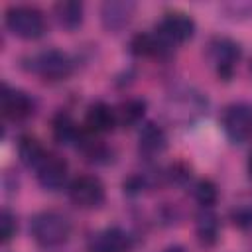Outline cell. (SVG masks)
I'll use <instances>...</instances> for the list:
<instances>
[{"instance_id": "3", "label": "cell", "mask_w": 252, "mask_h": 252, "mask_svg": "<svg viewBox=\"0 0 252 252\" xmlns=\"http://www.w3.org/2000/svg\"><path fill=\"white\" fill-rule=\"evenodd\" d=\"M158 37L171 49L175 45H181L189 41L195 33V22L185 12H165L161 20L158 22L156 30Z\"/></svg>"}, {"instance_id": "10", "label": "cell", "mask_w": 252, "mask_h": 252, "mask_svg": "<svg viewBox=\"0 0 252 252\" xmlns=\"http://www.w3.org/2000/svg\"><path fill=\"white\" fill-rule=\"evenodd\" d=\"M67 161L55 154H47L45 159L39 163V167L35 169V175H37V181L43 189L47 191H57L65 185L67 181Z\"/></svg>"}, {"instance_id": "4", "label": "cell", "mask_w": 252, "mask_h": 252, "mask_svg": "<svg viewBox=\"0 0 252 252\" xmlns=\"http://www.w3.org/2000/svg\"><path fill=\"white\" fill-rule=\"evenodd\" d=\"M73 59L61 49H45L32 59V71L49 83L65 81L73 73Z\"/></svg>"}, {"instance_id": "13", "label": "cell", "mask_w": 252, "mask_h": 252, "mask_svg": "<svg viewBox=\"0 0 252 252\" xmlns=\"http://www.w3.org/2000/svg\"><path fill=\"white\" fill-rule=\"evenodd\" d=\"M138 148L144 156L148 158H154V156H159L165 148H167V136L163 132L161 126L154 124V122H148L142 130H140V136H138Z\"/></svg>"}, {"instance_id": "9", "label": "cell", "mask_w": 252, "mask_h": 252, "mask_svg": "<svg viewBox=\"0 0 252 252\" xmlns=\"http://www.w3.org/2000/svg\"><path fill=\"white\" fill-rule=\"evenodd\" d=\"M0 106H2L4 118L12 122H22L33 114V100L30 98V94L18 89H10L8 85H4L2 89Z\"/></svg>"}, {"instance_id": "2", "label": "cell", "mask_w": 252, "mask_h": 252, "mask_svg": "<svg viewBox=\"0 0 252 252\" xmlns=\"http://www.w3.org/2000/svg\"><path fill=\"white\" fill-rule=\"evenodd\" d=\"M6 28L20 39H37L45 32V16L30 4L10 6L6 10Z\"/></svg>"}, {"instance_id": "18", "label": "cell", "mask_w": 252, "mask_h": 252, "mask_svg": "<svg viewBox=\"0 0 252 252\" xmlns=\"http://www.w3.org/2000/svg\"><path fill=\"white\" fill-rule=\"evenodd\" d=\"M18 156H20V159H22V163L26 167L37 169L39 163L45 159L47 152H45V148L41 146V142L35 136L26 134V136H22L18 140Z\"/></svg>"}, {"instance_id": "24", "label": "cell", "mask_w": 252, "mask_h": 252, "mask_svg": "<svg viewBox=\"0 0 252 252\" xmlns=\"http://www.w3.org/2000/svg\"><path fill=\"white\" fill-rule=\"evenodd\" d=\"M248 175L252 177V154H250V158H248Z\"/></svg>"}, {"instance_id": "6", "label": "cell", "mask_w": 252, "mask_h": 252, "mask_svg": "<svg viewBox=\"0 0 252 252\" xmlns=\"http://www.w3.org/2000/svg\"><path fill=\"white\" fill-rule=\"evenodd\" d=\"M240 55H242L240 45L230 37H215L209 43V59H211L217 75L224 81H228L234 75Z\"/></svg>"}, {"instance_id": "14", "label": "cell", "mask_w": 252, "mask_h": 252, "mask_svg": "<svg viewBox=\"0 0 252 252\" xmlns=\"http://www.w3.org/2000/svg\"><path fill=\"white\" fill-rule=\"evenodd\" d=\"M195 232H197V240H199L201 246H205V248L215 246L219 242V236H220V220H219V217L211 209H203L197 215Z\"/></svg>"}, {"instance_id": "12", "label": "cell", "mask_w": 252, "mask_h": 252, "mask_svg": "<svg viewBox=\"0 0 252 252\" xmlns=\"http://www.w3.org/2000/svg\"><path fill=\"white\" fill-rule=\"evenodd\" d=\"M118 124L116 120V108H112L110 104L96 100L93 104H89L87 114H85V130L94 134V136H102L114 130V126Z\"/></svg>"}, {"instance_id": "11", "label": "cell", "mask_w": 252, "mask_h": 252, "mask_svg": "<svg viewBox=\"0 0 252 252\" xmlns=\"http://www.w3.org/2000/svg\"><path fill=\"white\" fill-rule=\"evenodd\" d=\"M136 12V2L130 0H108L100 6V22L106 32H118L128 26Z\"/></svg>"}, {"instance_id": "15", "label": "cell", "mask_w": 252, "mask_h": 252, "mask_svg": "<svg viewBox=\"0 0 252 252\" xmlns=\"http://www.w3.org/2000/svg\"><path fill=\"white\" fill-rule=\"evenodd\" d=\"M83 14H85V8L77 0H61L53 6L55 22L59 24V28L67 32H75L83 24Z\"/></svg>"}, {"instance_id": "20", "label": "cell", "mask_w": 252, "mask_h": 252, "mask_svg": "<svg viewBox=\"0 0 252 252\" xmlns=\"http://www.w3.org/2000/svg\"><path fill=\"white\" fill-rule=\"evenodd\" d=\"M193 199L203 207V209H211L217 199H219V189L211 179H199L193 185Z\"/></svg>"}, {"instance_id": "22", "label": "cell", "mask_w": 252, "mask_h": 252, "mask_svg": "<svg viewBox=\"0 0 252 252\" xmlns=\"http://www.w3.org/2000/svg\"><path fill=\"white\" fill-rule=\"evenodd\" d=\"M230 217H232V222L238 228H252V207L238 205L230 211Z\"/></svg>"}, {"instance_id": "16", "label": "cell", "mask_w": 252, "mask_h": 252, "mask_svg": "<svg viewBox=\"0 0 252 252\" xmlns=\"http://www.w3.org/2000/svg\"><path fill=\"white\" fill-rule=\"evenodd\" d=\"M130 53L136 57H159L169 51V47L158 37V33H136L128 45Z\"/></svg>"}, {"instance_id": "7", "label": "cell", "mask_w": 252, "mask_h": 252, "mask_svg": "<svg viewBox=\"0 0 252 252\" xmlns=\"http://www.w3.org/2000/svg\"><path fill=\"white\" fill-rule=\"evenodd\" d=\"M106 191L96 175H79L69 185V199L79 209H96L104 203Z\"/></svg>"}, {"instance_id": "19", "label": "cell", "mask_w": 252, "mask_h": 252, "mask_svg": "<svg viewBox=\"0 0 252 252\" xmlns=\"http://www.w3.org/2000/svg\"><path fill=\"white\" fill-rule=\"evenodd\" d=\"M146 114V100L144 98H126L116 108V120L120 126H136Z\"/></svg>"}, {"instance_id": "23", "label": "cell", "mask_w": 252, "mask_h": 252, "mask_svg": "<svg viewBox=\"0 0 252 252\" xmlns=\"http://www.w3.org/2000/svg\"><path fill=\"white\" fill-rule=\"evenodd\" d=\"M161 252H187L183 246H179V244H173V246H167V248H163Z\"/></svg>"}, {"instance_id": "1", "label": "cell", "mask_w": 252, "mask_h": 252, "mask_svg": "<svg viewBox=\"0 0 252 252\" xmlns=\"http://www.w3.org/2000/svg\"><path fill=\"white\" fill-rule=\"evenodd\" d=\"M32 236L43 248L61 246L71 234L69 219L59 211H41L32 219Z\"/></svg>"}, {"instance_id": "21", "label": "cell", "mask_w": 252, "mask_h": 252, "mask_svg": "<svg viewBox=\"0 0 252 252\" xmlns=\"http://www.w3.org/2000/svg\"><path fill=\"white\" fill-rule=\"evenodd\" d=\"M18 230V222H16V217L12 215L10 209H2L0 213V236H2V242H10L14 238Z\"/></svg>"}, {"instance_id": "8", "label": "cell", "mask_w": 252, "mask_h": 252, "mask_svg": "<svg viewBox=\"0 0 252 252\" xmlns=\"http://www.w3.org/2000/svg\"><path fill=\"white\" fill-rule=\"evenodd\" d=\"M132 244H134V240L124 228L108 226V228L94 232L89 238L87 250L89 252H130Z\"/></svg>"}, {"instance_id": "17", "label": "cell", "mask_w": 252, "mask_h": 252, "mask_svg": "<svg viewBox=\"0 0 252 252\" xmlns=\"http://www.w3.org/2000/svg\"><path fill=\"white\" fill-rule=\"evenodd\" d=\"M81 128L77 126V122L71 118V114L67 112H57L51 120V136L55 142L59 144H73V142H79L81 138Z\"/></svg>"}, {"instance_id": "5", "label": "cell", "mask_w": 252, "mask_h": 252, "mask_svg": "<svg viewBox=\"0 0 252 252\" xmlns=\"http://www.w3.org/2000/svg\"><path fill=\"white\" fill-rule=\"evenodd\" d=\"M222 130L228 140L242 144L252 138V104L248 102H232L222 112Z\"/></svg>"}]
</instances>
